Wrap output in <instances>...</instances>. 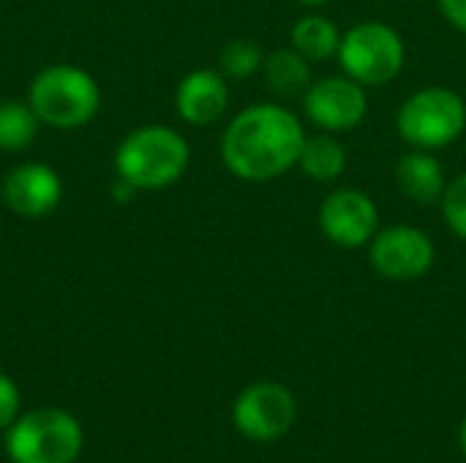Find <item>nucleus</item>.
<instances>
[{"label": "nucleus", "mask_w": 466, "mask_h": 463, "mask_svg": "<svg viewBox=\"0 0 466 463\" xmlns=\"http://www.w3.org/2000/svg\"><path fill=\"white\" fill-rule=\"evenodd\" d=\"M306 128L281 104L240 109L221 134V161L243 183H270L298 166Z\"/></svg>", "instance_id": "1"}, {"label": "nucleus", "mask_w": 466, "mask_h": 463, "mask_svg": "<svg viewBox=\"0 0 466 463\" xmlns=\"http://www.w3.org/2000/svg\"><path fill=\"white\" fill-rule=\"evenodd\" d=\"M188 161L191 147L180 131L169 126H142L117 145L115 172L137 191H161L186 175Z\"/></svg>", "instance_id": "2"}, {"label": "nucleus", "mask_w": 466, "mask_h": 463, "mask_svg": "<svg viewBox=\"0 0 466 463\" xmlns=\"http://www.w3.org/2000/svg\"><path fill=\"white\" fill-rule=\"evenodd\" d=\"M27 104L44 126L66 131L79 128L96 117L101 106V90L85 68L55 63L33 76Z\"/></svg>", "instance_id": "3"}, {"label": "nucleus", "mask_w": 466, "mask_h": 463, "mask_svg": "<svg viewBox=\"0 0 466 463\" xmlns=\"http://www.w3.org/2000/svg\"><path fill=\"white\" fill-rule=\"evenodd\" d=\"M399 136L418 150H442L466 131V104L453 87L429 85L407 96L396 112Z\"/></svg>", "instance_id": "4"}, {"label": "nucleus", "mask_w": 466, "mask_h": 463, "mask_svg": "<svg viewBox=\"0 0 466 463\" xmlns=\"http://www.w3.org/2000/svg\"><path fill=\"white\" fill-rule=\"evenodd\" d=\"M82 448V426L57 407L25 412L5 431V453L11 463H74Z\"/></svg>", "instance_id": "5"}, {"label": "nucleus", "mask_w": 466, "mask_h": 463, "mask_svg": "<svg viewBox=\"0 0 466 463\" xmlns=\"http://www.w3.org/2000/svg\"><path fill=\"white\" fill-rule=\"evenodd\" d=\"M339 63L347 76L363 87H380L393 82L407 63V44L401 33L388 22H358L341 35Z\"/></svg>", "instance_id": "6"}, {"label": "nucleus", "mask_w": 466, "mask_h": 463, "mask_svg": "<svg viewBox=\"0 0 466 463\" xmlns=\"http://www.w3.org/2000/svg\"><path fill=\"white\" fill-rule=\"evenodd\" d=\"M366 248L369 265L377 276L388 281H418L437 262L434 240L423 229L410 224L382 226Z\"/></svg>", "instance_id": "7"}, {"label": "nucleus", "mask_w": 466, "mask_h": 463, "mask_svg": "<svg viewBox=\"0 0 466 463\" xmlns=\"http://www.w3.org/2000/svg\"><path fill=\"white\" fill-rule=\"evenodd\" d=\"M319 232L344 251H358L380 232V207L360 188H336L319 205Z\"/></svg>", "instance_id": "8"}, {"label": "nucleus", "mask_w": 466, "mask_h": 463, "mask_svg": "<svg viewBox=\"0 0 466 463\" xmlns=\"http://www.w3.org/2000/svg\"><path fill=\"white\" fill-rule=\"evenodd\" d=\"M306 117L328 131V134H347L355 131L369 115V96L360 82L352 76H322L309 85L300 96Z\"/></svg>", "instance_id": "9"}, {"label": "nucleus", "mask_w": 466, "mask_h": 463, "mask_svg": "<svg viewBox=\"0 0 466 463\" xmlns=\"http://www.w3.org/2000/svg\"><path fill=\"white\" fill-rule=\"evenodd\" d=\"M295 415V396L276 382L248 385L232 407L235 428L254 442H273L284 437L292 428Z\"/></svg>", "instance_id": "10"}, {"label": "nucleus", "mask_w": 466, "mask_h": 463, "mask_svg": "<svg viewBox=\"0 0 466 463\" xmlns=\"http://www.w3.org/2000/svg\"><path fill=\"white\" fill-rule=\"evenodd\" d=\"M3 202L14 216L44 218L63 202V180L46 164H19L3 177Z\"/></svg>", "instance_id": "11"}, {"label": "nucleus", "mask_w": 466, "mask_h": 463, "mask_svg": "<svg viewBox=\"0 0 466 463\" xmlns=\"http://www.w3.org/2000/svg\"><path fill=\"white\" fill-rule=\"evenodd\" d=\"M229 106L227 76L213 68L186 74L175 90V109L188 126H213Z\"/></svg>", "instance_id": "12"}, {"label": "nucleus", "mask_w": 466, "mask_h": 463, "mask_svg": "<svg viewBox=\"0 0 466 463\" xmlns=\"http://www.w3.org/2000/svg\"><path fill=\"white\" fill-rule=\"evenodd\" d=\"M396 183L401 194L420 207L442 202V194L448 188L445 180V166L431 150H418L412 147L404 153L396 164Z\"/></svg>", "instance_id": "13"}, {"label": "nucleus", "mask_w": 466, "mask_h": 463, "mask_svg": "<svg viewBox=\"0 0 466 463\" xmlns=\"http://www.w3.org/2000/svg\"><path fill=\"white\" fill-rule=\"evenodd\" d=\"M309 63L311 60H306L298 49L281 46V49H273L270 55H265L262 76L276 96L295 98V96H303L311 85V65Z\"/></svg>", "instance_id": "14"}, {"label": "nucleus", "mask_w": 466, "mask_h": 463, "mask_svg": "<svg viewBox=\"0 0 466 463\" xmlns=\"http://www.w3.org/2000/svg\"><path fill=\"white\" fill-rule=\"evenodd\" d=\"M341 35L344 33L325 14H303L289 30L292 49H298L306 60L314 63H325L336 57L341 46Z\"/></svg>", "instance_id": "15"}, {"label": "nucleus", "mask_w": 466, "mask_h": 463, "mask_svg": "<svg viewBox=\"0 0 466 463\" xmlns=\"http://www.w3.org/2000/svg\"><path fill=\"white\" fill-rule=\"evenodd\" d=\"M298 166L306 177H311L317 183H330V180L341 177L347 169V147L341 145V139L336 134H328V131L306 136Z\"/></svg>", "instance_id": "16"}, {"label": "nucleus", "mask_w": 466, "mask_h": 463, "mask_svg": "<svg viewBox=\"0 0 466 463\" xmlns=\"http://www.w3.org/2000/svg\"><path fill=\"white\" fill-rule=\"evenodd\" d=\"M38 117L30 104L22 101H0V150L19 153L27 150L38 134Z\"/></svg>", "instance_id": "17"}, {"label": "nucleus", "mask_w": 466, "mask_h": 463, "mask_svg": "<svg viewBox=\"0 0 466 463\" xmlns=\"http://www.w3.org/2000/svg\"><path fill=\"white\" fill-rule=\"evenodd\" d=\"M265 52L251 38H232L218 52V71L227 79H248L262 71Z\"/></svg>", "instance_id": "18"}, {"label": "nucleus", "mask_w": 466, "mask_h": 463, "mask_svg": "<svg viewBox=\"0 0 466 463\" xmlns=\"http://www.w3.org/2000/svg\"><path fill=\"white\" fill-rule=\"evenodd\" d=\"M442 216L451 226V232L466 243V172L448 180V188L442 194Z\"/></svg>", "instance_id": "19"}, {"label": "nucleus", "mask_w": 466, "mask_h": 463, "mask_svg": "<svg viewBox=\"0 0 466 463\" xmlns=\"http://www.w3.org/2000/svg\"><path fill=\"white\" fill-rule=\"evenodd\" d=\"M19 407H22V396H19L16 382L0 374V431H8L16 423Z\"/></svg>", "instance_id": "20"}, {"label": "nucleus", "mask_w": 466, "mask_h": 463, "mask_svg": "<svg viewBox=\"0 0 466 463\" xmlns=\"http://www.w3.org/2000/svg\"><path fill=\"white\" fill-rule=\"evenodd\" d=\"M437 5H440V14H442L459 33H464L466 35V0H437Z\"/></svg>", "instance_id": "21"}, {"label": "nucleus", "mask_w": 466, "mask_h": 463, "mask_svg": "<svg viewBox=\"0 0 466 463\" xmlns=\"http://www.w3.org/2000/svg\"><path fill=\"white\" fill-rule=\"evenodd\" d=\"M139 191L128 183V180H123V177H115V183H112V196L117 199V202H131L134 196H137Z\"/></svg>", "instance_id": "22"}, {"label": "nucleus", "mask_w": 466, "mask_h": 463, "mask_svg": "<svg viewBox=\"0 0 466 463\" xmlns=\"http://www.w3.org/2000/svg\"><path fill=\"white\" fill-rule=\"evenodd\" d=\"M300 5H306V8H319V5H325V3H330V0H298Z\"/></svg>", "instance_id": "23"}, {"label": "nucleus", "mask_w": 466, "mask_h": 463, "mask_svg": "<svg viewBox=\"0 0 466 463\" xmlns=\"http://www.w3.org/2000/svg\"><path fill=\"white\" fill-rule=\"evenodd\" d=\"M459 445H461V453H464L466 458V420L461 423V431H459Z\"/></svg>", "instance_id": "24"}]
</instances>
